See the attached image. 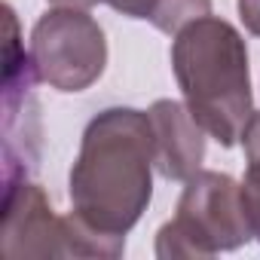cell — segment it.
Segmentation results:
<instances>
[{
  "label": "cell",
  "instance_id": "6da1fadb",
  "mask_svg": "<svg viewBox=\"0 0 260 260\" xmlns=\"http://www.w3.org/2000/svg\"><path fill=\"white\" fill-rule=\"evenodd\" d=\"M153 125L147 110L107 107L83 132L71 169V214L116 254L153 196Z\"/></svg>",
  "mask_w": 260,
  "mask_h": 260
},
{
  "label": "cell",
  "instance_id": "7a4b0ae2",
  "mask_svg": "<svg viewBox=\"0 0 260 260\" xmlns=\"http://www.w3.org/2000/svg\"><path fill=\"white\" fill-rule=\"evenodd\" d=\"M172 68L196 122L220 147H233L254 113L242 34L208 13L175 34Z\"/></svg>",
  "mask_w": 260,
  "mask_h": 260
},
{
  "label": "cell",
  "instance_id": "3957f363",
  "mask_svg": "<svg viewBox=\"0 0 260 260\" xmlns=\"http://www.w3.org/2000/svg\"><path fill=\"white\" fill-rule=\"evenodd\" d=\"M251 239L242 202V184L220 172H196L178 202V214L156 233V257L205 260L217 251H236Z\"/></svg>",
  "mask_w": 260,
  "mask_h": 260
},
{
  "label": "cell",
  "instance_id": "277c9868",
  "mask_svg": "<svg viewBox=\"0 0 260 260\" xmlns=\"http://www.w3.org/2000/svg\"><path fill=\"white\" fill-rule=\"evenodd\" d=\"M31 64L37 80L58 92L89 89L107 64L101 25L80 7H55L43 13L31 34Z\"/></svg>",
  "mask_w": 260,
  "mask_h": 260
},
{
  "label": "cell",
  "instance_id": "5b68a950",
  "mask_svg": "<svg viewBox=\"0 0 260 260\" xmlns=\"http://www.w3.org/2000/svg\"><path fill=\"white\" fill-rule=\"evenodd\" d=\"M74 239V214L58 217L37 184H31L28 178L7 184L4 217H0V257L4 260L77 257Z\"/></svg>",
  "mask_w": 260,
  "mask_h": 260
},
{
  "label": "cell",
  "instance_id": "8992f818",
  "mask_svg": "<svg viewBox=\"0 0 260 260\" xmlns=\"http://www.w3.org/2000/svg\"><path fill=\"white\" fill-rule=\"evenodd\" d=\"M153 125V159L166 181H190L205 159V128L187 104L159 98L147 110Z\"/></svg>",
  "mask_w": 260,
  "mask_h": 260
},
{
  "label": "cell",
  "instance_id": "52a82bcc",
  "mask_svg": "<svg viewBox=\"0 0 260 260\" xmlns=\"http://www.w3.org/2000/svg\"><path fill=\"white\" fill-rule=\"evenodd\" d=\"M211 13V0H156V10L150 16L153 28L166 34H178L184 25Z\"/></svg>",
  "mask_w": 260,
  "mask_h": 260
},
{
  "label": "cell",
  "instance_id": "ba28073f",
  "mask_svg": "<svg viewBox=\"0 0 260 260\" xmlns=\"http://www.w3.org/2000/svg\"><path fill=\"white\" fill-rule=\"evenodd\" d=\"M242 202L251 223V236L260 242V159H248V172L242 181Z\"/></svg>",
  "mask_w": 260,
  "mask_h": 260
},
{
  "label": "cell",
  "instance_id": "9c48e42d",
  "mask_svg": "<svg viewBox=\"0 0 260 260\" xmlns=\"http://www.w3.org/2000/svg\"><path fill=\"white\" fill-rule=\"evenodd\" d=\"M110 10L128 16V19H150L153 10H156V0H101Z\"/></svg>",
  "mask_w": 260,
  "mask_h": 260
},
{
  "label": "cell",
  "instance_id": "30bf717a",
  "mask_svg": "<svg viewBox=\"0 0 260 260\" xmlns=\"http://www.w3.org/2000/svg\"><path fill=\"white\" fill-rule=\"evenodd\" d=\"M242 144H245V156L248 159H260V110L251 113L245 132H242Z\"/></svg>",
  "mask_w": 260,
  "mask_h": 260
},
{
  "label": "cell",
  "instance_id": "8fae6325",
  "mask_svg": "<svg viewBox=\"0 0 260 260\" xmlns=\"http://www.w3.org/2000/svg\"><path fill=\"white\" fill-rule=\"evenodd\" d=\"M239 19L248 34L260 37V0H239Z\"/></svg>",
  "mask_w": 260,
  "mask_h": 260
},
{
  "label": "cell",
  "instance_id": "7c38bea8",
  "mask_svg": "<svg viewBox=\"0 0 260 260\" xmlns=\"http://www.w3.org/2000/svg\"><path fill=\"white\" fill-rule=\"evenodd\" d=\"M55 7H80V10H89L92 4H98V0H52Z\"/></svg>",
  "mask_w": 260,
  "mask_h": 260
}]
</instances>
